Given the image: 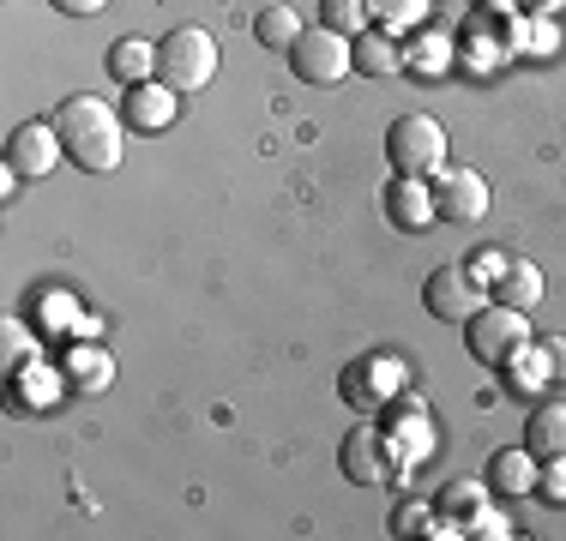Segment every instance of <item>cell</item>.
I'll return each mask as SVG.
<instances>
[{
  "label": "cell",
  "instance_id": "6da1fadb",
  "mask_svg": "<svg viewBox=\"0 0 566 541\" xmlns=\"http://www.w3.org/2000/svg\"><path fill=\"white\" fill-rule=\"evenodd\" d=\"M49 120H55L66 157H73L85 174L120 169V157H127V132H133L127 120H120V108H109L103 97H91V91H78V97H61V108Z\"/></svg>",
  "mask_w": 566,
  "mask_h": 541
},
{
  "label": "cell",
  "instance_id": "7a4b0ae2",
  "mask_svg": "<svg viewBox=\"0 0 566 541\" xmlns=\"http://www.w3.org/2000/svg\"><path fill=\"white\" fill-rule=\"evenodd\" d=\"M157 78L169 91H181V97L206 91L218 78V36L199 31V24H175L164 43H157Z\"/></svg>",
  "mask_w": 566,
  "mask_h": 541
},
{
  "label": "cell",
  "instance_id": "3957f363",
  "mask_svg": "<svg viewBox=\"0 0 566 541\" xmlns=\"http://www.w3.org/2000/svg\"><path fill=\"white\" fill-rule=\"evenodd\" d=\"M464 343H470V356L482 361V368H506L512 356H518V349H531V314H524V307H506V301H482L476 314H470V325H464Z\"/></svg>",
  "mask_w": 566,
  "mask_h": 541
},
{
  "label": "cell",
  "instance_id": "277c9868",
  "mask_svg": "<svg viewBox=\"0 0 566 541\" xmlns=\"http://www.w3.org/2000/svg\"><path fill=\"white\" fill-rule=\"evenodd\" d=\"M386 162H392V174H440L447 169V127L422 108L398 115L386 127Z\"/></svg>",
  "mask_w": 566,
  "mask_h": 541
},
{
  "label": "cell",
  "instance_id": "5b68a950",
  "mask_svg": "<svg viewBox=\"0 0 566 541\" xmlns=\"http://www.w3.org/2000/svg\"><path fill=\"white\" fill-rule=\"evenodd\" d=\"M338 469H344V481H356V487H392V481L410 476L403 457H398V445H392V433L374 427V422H361L356 433H344Z\"/></svg>",
  "mask_w": 566,
  "mask_h": 541
},
{
  "label": "cell",
  "instance_id": "8992f818",
  "mask_svg": "<svg viewBox=\"0 0 566 541\" xmlns=\"http://www.w3.org/2000/svg\"><path fill=\"white\" fill-rule=\"evenodd\" d=\"M290 66H295V78H302V85H314V91L344 85V78L356 73V36L332 31V24H314V31L295 36Z\"/></svg>",
  "mask_w": 566,
  "mask_h": 541
},
{
  "label": "cell",
  "instance_id": "52a82bcc",
  "mask_svg": "<svg viewBox=\"0 0 566 541\" xmlns=\"http://www.w3.org/2000/svg\"><path fill=\"white\" fill-rule=\"evenodd\" d=\"M410 385V368L392 356V349H374V356H356L344 368V403L356 415H380L398 391Z\"/></svg>",
  "mask_w": 566,
  "mask_h": 541
},
{
  "label": "cell",
  "instance_id": "ba28073f",
  "mask_svg": "<svg viewBox=\"0 0 566 541\" xmlns=\"http://www.w3.org/2000/svg\"><path fill=\"white\" fill-rule=\"evenodd\" d=\"M380 427L392 433L403 469H416L422 457H434V415H428V397H422L416 385H403L398 397L386 403V410H380Z\"/></svg>",
  "mask_w": 566,
  "mask_h": 541
},
{
  "label": "cell",
  "instance_id": "9c48e42d",
  "mask_svg": "<svg viewBox=\"0 0 566 541\" xmlns=\"http://www.w3.org/2000/svg\"><path fill=\"white\" fill-rule=\"evenodd\" d=\"M428 187H434V211H440V223H482L489 216V181H482L476 169H458V162H447L440 174H428Z\"/></svg>",
  "mask_w": 566,
  "mask_h": 541
},
{
  "label": "cell",
  "instance_id": "30bf717a",
  "mask_svg": "<svg viewBox=\"0 0 566 541\" xmlns=\"http://www.w3.org/2000/svg\"><path fill=\"white\" fill-rule=\"evenodd\" d=\"M422 301H428V314H434L440 325H470V314L489 301V289L470 277V265H440L434 277H428Z\"/></svg>",
  "mask_w": 566,
  "mask_h": 541
},
{
  "label": "cell",
  "instance_id": "8fae6325",
  "mask_svg": "<svg viewBox=\"0 0 566 541\" xmlns=\"http://www.w3.org/2000/svg\"><path fill=\"white\" fill-rule=\"evenodd\" d=\"M380 199H386V223H392L398 235H428V229L440 223V211H434V187H428V174H392Z\"/></svg>",
  "mask_w": 566,
  "mask_h": 541
},
{
  "label": "cell",
  "instance_id": "7c38bea8",
  "mask_svg": "<svg viewBox=\"0 0 566 541\" xmlns=\"http://www.w3.org/2000/svg\"><path fill=\"white\" fill-rule=\"evenodd\" d=\"M66 157L55 120H24L19 132L7 139V169H19L24 181H43V174H55V162Z\"/></svg>",
  "mask_w": 566,
  "mask_h": 541
},
{
  "label": "cell",
  "instance_id": "4fadbf2b",
  "mask_svg": "<svg viewBox=\"0 0 566 541\" xmlns=\"http://www.w3.org/2000/svg\"><path fill=\"white\" fill-rule=\"evenodd\" d=\"M175 115H181V91H169L164 78H145V85H127L120 120H127L133 132L157 139V132H169V127H175Z\"/></svg>",
  "mask_w": 566,
  "mask_h": 541
},
{
  "label": "cell",
  "instance_id": "5bb4252c",
  "mask_svg": "<svg viewBox=\"0 0 566 541\" xmlns=\"http://www.w3.org/2000/svg\"><path fill=\"white\" fill-rule=\"evenodd\" d=\"M536 469H543V457H536L531 445H501V452L489 457V469H482V481L501 499H524V494H536Z\"/></svg>",
  "mask_w": 566,
  "mask_h": 541
},
{
  "label": "cell",
  "instance_id": "9a60e30c",
  "mask_svg": "<svg viewBox=\"0 0 566 541\" xmlns=\"http://www.w3.org/2000/svg\"><path fill=\"white\" fill-rule=\"evenodd\" d=\"M61 373H66V385L73 391H109L115 385V356L103 343H66V356H61Z\"/></svg>",
  "mask_w": 566,
  "mask_h": 541
},
{
  "label": "cell",
  "instance_id": "2e32d148",
  "mask_svg": "<svg viewBox=\"0 0 566 541\" xmlns=\"http://www.w3.org/2000/svg\"><path fill=\"white\" fill-rule=\"evenodd\" d=\"M524 445L536 457H566V403L560 397H543L524 422Z\"/></svg>",
  "mask_w": 566,
  "mask_h": 541
},
{
  "label": "cell",
  "instance_id": "e0dca14e",
  "mask_svg": "<svg viewBox=\"0 0 566 541\" xmlns=\"http://www.w3.org/2000/svg\"><path fill=\"white\" fill-rule=\"evenodd\" d=\"M494 301H506V307H524V314H531L536 301H543V265L536 259H506V270H501V283H494Z\"/></svg>",
  "mask_w": 566,
  "mask_h": 541
},
{
  "label": "cell",
  "instance_id": "ac0fdd59",
  "mask_svg": "<svg viewBox=\"0 0 566 541\" xmlns=\"http://www.w3.org/2000/svg\"><path fill=\"white\" fill-rule=\"evenodd\" d=\"M356 73H368V78H392V73H403V43L392 31H361L356 36Z\"/></svg>",
  "mask_w": 566,
  "mask_h": 541
},
{
  "label": "cell",
  "instance_id": "d6986e66",
  "mask_svg": "<svg viewBox=\"0 0 566 541\" xmlns=\"http://www.w3.org/2000/svg\"><path fill=\"white\" fill-rule=\"evenodd\" d=\"M109 73L120 78V85L157 78V43H145V36H115L109 43Z\"/></svg>",
  "mask_w": 566,
  "mask_h": 541
},
{
  "label": "cell",
  "instance_id": "ffe728a7",
  "mask_svg": "<svg viewBox=\"0 0 566 541\" xmlns=\"http://www.w3.org/2000/svg\"><path fill=\"white\" fill-rule=\"evenodd\" d=\"M61 385H66V373L43 368V361H31V368L12 373V397H19V410H55Z\"/></svg>",
  "mask_w": 566,
  "mask_h": 541
},
{
  "label": "cell",
  "instance_id": "44dd1931",
  "mask_svg": "<svg viewBox=\"0 0 566 541\" xmlns=\"http://www.w3.org/2000/svg\"><path fill=\"white\" fill-rule=\"evenodd\" d=\"M434 511L447 523H458V530L470 535V523L489 511V481H452V487H440V499H434Z\"/></svg>",
  "mask_w": 566,
  "mask_h": 541
},
{
  "label": "cell",
  "instance_id": "7402d4cb",
  "mask_svg": "<svg viewBox=\"0 0 566 541\" xmlns=\"http://www.w3.org/2000/svg\"><path fill=\"white\" fill-rule=\"evenodd\" d=\"M452 66H458V49H452V36H440V31H422L416 43H403V73L440 78V73H452Z\"/></svg>",
  "mask_w": 566,
  "mask_h": 541
},
{
  "label": "cell",
  "instance_id": "603a6c76",
  "mask_svg": "<svg viewBox=\"0 0 566 541\" xmlns=\"http://www.w3.org/2000/svg\"><path fill=\"white\" fill-rule=\"evenodd\" d=\"M501 373H506V391H512V397H543V391L555 385V379H548L543 349H536V337H531V349H518V356H512Z\"/></svg>",
  "mask_w": 566,
  "mask_h": 541
},
{
  "label": "cell",
  "instance_id": "cb8c5ba5",
  "mask_svg": "<svg viewBox=\"0 0 566 541\" xmlns=\"http://www.w3.org/2000/svg\"><path fill=\"white\" fill-rule=\"evenodd\" d=\"M43 331H31L24 319H7V331H0V368H7V379L19 368H31V361H43V343H36Z\"/></svg>",
  "mask_w": 566,
  "mask_h": 541
},
{
  "label": "cell",
  "instance_id": "d4e9b609",
  "mask_svg": "<svg viewBox=\"0 0 566 541\" xmlns=\"http://www.w3.org/2000/svg\"><path fill=\"white\" fill-rule=\"evenodd\" d=\"M253 36H260V49H283V54H290L295 36H302V19L277 0V7H265L260 19H253Z\"/></svg>",
  "mask_w": 566,
  "mask_h": 541
},
{
  "label": "cell",
  "instance_id": "484cf974",
  "mask_svg": "<svg viewBox=\"0 0 566 541\" xmlns=\"http://www.w3.org/2000/svg\"><path fill=\"white\" fill-rule=\"evenodd\" d=\"M434 499H416V494H403L398 506H392V518H386V530L392 535H434Z\"/></svg>",
  "mask_w": 566,
  "mask_h": 541
},
{
  "label": "cell",
  "instance_id": "4316f807",
  "mask_svg": "<svg viewBox=\"0 0 566 541\" xmlns=\"http://www.w3.org/2000/svg\"><path fill=\"white\" fill-rule=\"evenodd\" d=\"M319 24H332L344 36H361L374 24V0H319Z\"/></svg>",
  "mask_w": 566,
  "mask_h": 541
},
{
  "label": "cell",
  "instance_id": "83f0119b",
  "mask_svg": "<svg viewBox=\"0 0 566 541\" xmlns=\"http://www.w3.org/2000/svg\"><path fill=\"white\" fill-rule=\"evenodd\" d=\"M428 19V0H374V24L380 31H410Z\"/></svg>",
  "mask_w": 566,
  "mask_h": 541
},
{
  "label": "cell",
  "instance_id": "f1b7e54d",
  "mask_svg": "<svg viewBox=\"0 0 566 541\" xmlns=\"http://www.w3.org/2000/svg\"><path fill=\"white\" fill-rule=\"evenodd\" d=\"M78 319V301L73 295H43V301H36V331H66V325Z\"/></svg>",
  "mask_w": 566,
  "mask_h": 541
},
{
  "label": "cell",
  "instance_id": "f546056e",
  "mask_svg": "<svg viewBox=\"0 0 566 541\" xmlns=\"http://www.w3.org/2000/svg\"><path fill=\"white\" fill-rule=\"evenodd\" d=\"M536 499H543V506H566V457H543V469H536Z\"/></svg>",
  "mask_w": 566,
  "mask_h": 541
},
{
  "label": "cell",
  "instance_id": "4dcf8cb0",
  "mask_svg": "<svg viewBox=\"0 0 566 541\" xmlns=\"http://www.w3.org/2000/svg\"><path fill=\"white\" fill-rule=\"evenodd\" d=\"M506 259H512V253H501V247H476L464 265H470V277H476L482 289H494V283H501V270H506Z\"/></svg>",
  "mask_w": 566,
  "mask_h": 541
},
{
  "label": "cell",
  "instance_id": "1f68e13d",
  "mask_svg": "<svg viewBox=\"0 0 566 541\" xmlns=\"http://www.w3.org/2000/svg\"><path fill=\"white\" fill-rule=\"evenodd\" d=\"M470 535H476V541H506V535H512L506 511H494V506H489V511H482L476 523H470Z\"/></svg>",
  "mask_w": 566,
  "mask_h": 541
},
{
  "label": "cell",
  "instance_id": "d6a6232c",
  "mask_svg": "<svg viewBox=\"0 0 566 541\" xmlns=\"http://www.w3.org/2000/svg\"><path fill=\"white\" fill-rule=\"evenodd\" d=\"M536 349H543V361H548V379H566V337H536Z\"/></svg>",
  "mask_w": 566,
  "mask_h": 541
},
{
  "label": "cell",
  "instance_id": "836d02e7",
  "mask_svg": "<svg viewBox=\"0 0 566 541\" xmlns=\"http://www.w3.org/2000/svg\"><path fill=\"white\" fill-rule=\"evenodd\" d=\"M55 7L66 12V19H91V12H103L109 0H55Z\"/></svg>",
  "mask_w": 566,
  "mask_h": 541
},
{
  "label": "cell",
  "instance_id": "e575fe53",
  "mask_svg": "<svg viewBox=\"0 0 566 541\" xmlns=\"http://www.w3.org/2000/svg\"><path fill=\"white\" fill-rule=\"evenodd\" d=\"M548 49H555V24H536V49L531 54H548Z\"/></svg>",
  "mask_w": 566,
  "mask_h": 541
}]
</instances>
